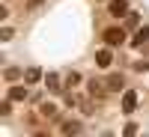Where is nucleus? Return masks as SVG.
<instances>
[{"instance_id": "f257e3e1", "label": "nucleus", "mask_w": 149, "mask_h": 137, "mask_svg": "<svg viewBox=\"0 0 149 137\" xmlns=\"http://www.w3.org/2000/svg\"><path fill=\"white\" fill-rule=\"evenodd\" d=\"M125 39H128V30L119 27V24H116V27H104V30H102V42L110 45V48H119Z\"/></svg>"}, {"instance_id": "f03ea898", "label": "nucleus", "mask_w": 149, "mask_h": 137, "mask_svg": "<svg viewBox=\"0 0 149 137\" xmlns=\"http://www.w3.org/2000/svg\"><path fill=\"white\" fill-rule=\"evenodd\" d=\"M137 102H140V98H137V90H122V98H119V110H122L125 116H131L134 110H137Z\"/></svg>"}, {"instance_id": "7ed1b4c3", "label": "nucleus", "mask_w": 149, "mask_h": 137, "mask_svg": "<svg viewBox=\"0 0 149 137\" xmlns=\"http://www.w3.org/2000/svg\"><path fill=\"white\" fill-rule=\"evenodd\" d=\"M36 113H39V119H45V122H57V119H60V107H57L54 102H42Z\"/></svg>"}, {"instance_id": "20e7f679", "label": "nucleus", "mask_w": 149, "mask_h": 137, "mask_svg": "<svg viewBox=\"0 0 149 137\" xmlns=\"http://www.w3.org/2000/svg\"><path fill=\"white\" fill-rule=\"evenodd\" d=\"M86 92H90V98H104L110 90H107V83H104V81L90 78V81H86Z\"/></svg>"}, {"instance_id": "39448f33", "label": "nucleus", "mask_w": 149, "mask_h": 137, "mask_svg": "<svg viewBox=\"0 0 149 137\" xmlns=\"http://www.w3.org/2000/svg\"><path fill=\"white\" fill-rule=\"evenodd\" d=\"M95 66H98V69L113 66V48H110V45H104V48H98V51H95Z\"/></svg>"}, {"instance_id": "423d86ee", "label": "nucleus", "mask_w": 149, "mask_h": 137, "mask_svg": "<svg viewBox=\"0 0 149 137\" xmlns=\"http://www.w3.org/2000/svg\"><path fill=\"white\" fill-rule=\"evenodd\" d=\"M104 83H107L110 92H119V90H125V74H122V72H110L104 78Z\"/></svg>"}, {"instance_id": "0eeeda50", "label": "nucleus", "mask_w": 149, "mask_h": 137, "mask_svg": "<svg viewBox=\"0 0 149 137\" xmlns=\"http://www.w3.org/2000/svg\"><path fill=\"white\" fill-rule=\"evenodd\" d=\"M6 95L12 98V102H27L30 90H27V83H15V86H9V90H6Z\"/></svg>"}, {"instance_id": "6e6552de", "label": "nucleus", "mask_w": 149, "mask_h": 137, "mask_svg": "<svg viewBox=\"0 0 149 137\" xmlns=\"http://www.w3.org/2000/svg\"><path fill=\"white\" fill-rule=\"evenodd\" d=\"M107 12H110V15H113V18H119V15H128V0H110V3H107Z\"/></svg>"}, {"instance_id": "1a4fd4ad", "label": "nucleus", "mask_w": 149, "mask_h": 137, "mask_svg": "<svg viewBox=\"0 0 149 137\" xmlns=\"http://www.w3.org/2000/svg\"><path fill=\"white\" fill-rule=\"evenodd\" d=\"M45 90L48 92H63V81H60L57 72H48L45 74Z\"/></svg>"}, {"instance_id": "9d476101", "label": "nucleus", "mask_w": 149, "mask_h": 137, "mask_svg": "<svg viewBox=\"0 0 149 137\" xmlns=\"http://www.w3.org/2000/svg\"><path fill=\"white\" fill-rule=\"evenodd\" d=\"M128 45H131V48H146V45H149V27H137V33L131 36Z\"/></svg>"}, {"instance_id": "9b49d317", "label": "nucleus", "mask_w": 149, "mask_h": 137, "mask_svg": "<svg viewBox=\"0 0 149 137\" xmlns=\"http://www.w3.org/2000/svg\"><path fill=\"white\" fill-rule=\"evenodd\" d=\"M60 131H63V134H81L84 125H81L78 119H63V122H60Z\"/></svg>"}, {"instance_id": "f8f14e48", "label": "nucleus", "mask_w": 149, "mask_h": 137, "mask_svg": "<svg viewBox=\"0 0 149 137\" xmlns=\"http://www.w3.org/2000/svg\"><path fill=\"white\" fill-rule=\"evenodd\" d=\"M24 81H27V83H36V81H45V74H42V69L30 66L27 72H24Z\"/></svg>"}, {"instance_id": "ddd939ff", "label": "nucleus", "mask_w": 149, "mask_h": 137, "mask_svg": "<svg viewBox=\"0 0 149 137\" xmlns=\"http://www.w3.org/2000/svg\"><path fill=\"white\" fill-rule=\"evenodd\" d=\"M18 78H24V69H18V66L3 69V81H18Z\"/></svg>"}, {"instance_id": "4468645a", "label": "nucleus", "mask_w": 149, "mask_h": 137, "mask_svg": "<svg viewBox=\"0 0 149 137\" xmlns=\"http://www.w3.org/2000/svg\"><path fill=\"white\" fill-rule=\"evenodd\" d=\"M137 24H140V12H128L125 15V30H134Z\"/></svg>"}, {"instance_id": "2eb2a0df", "label": "nucleus", "mask_w": 149, "mask_h": 137, "mask_svg": "<svg viewBox=\"0 0 149 137\" xmlns=\"http://www.w3.org/2000/svg\"><path fill=\"white\" fill-rule=\"evenodd\" d=\"M78 83H81V74L78 72H69L66 74V90H72V86H78Z\"/></svg>"}, {"instance_id": "dca6fc26", "label": "nucleus", "mask_w": 149, "mask_h": 137, "mask_svg": "<svg viewBox=\"0 0 149 137\" xmlns=\"http://www.w3.org/2000/svg\"><path fill=\"white\" fill-rule=\"evenodd\" d=\"M12 36H15V30H12L9 24H3V30H0V42H9Z\"/></svg>"}, {"instance_id": "f3484780", "label": "nucleus", "mask_w": 149, "mask_h": 137, "mask_svg": "<svg viewBox=\"0 0 149 137\" xmlns=\"http://www.w3.org/2000/svg\"><path fill=\"white\" fill-rule=\"evenodd\" d=\"M134 72H149V60H137V63H131Z\"/></svg>"}, {"instance_id": "a211bd4d", "label": "nucleus", "mask_w": 149, "mask_h": 137, "mask_svg": "<svg viewBox=\"0 0 149 137\" xmlns=\"http://www.w3.org/2000/svg\"><path fill=\"white\" fill-rule=\"evenodd\" d=\"M140 128H137V122H128V125L125 128H122V134H137Z\"/></svg>"}, {"instance_id": "6ab92c4d", "label": "nucleus", "mask_w": 149, "mask_h": 137, "mask_svg": "<svg viewBox=\"0 0 149 137\" xmlns=\"http://www.w3.org/2000/svg\"><path fill=\"white\" fill-rule=\"evenodd\" d=\"M6 18H9V6L3 3V6H0V21H6Z\"/></svg>"}, {"instance_id": "aec40b11", "label": "nucleus", "mask_w": 149, "mask_h": 137, "mask_svg": "<svg viewBox=\"0 0 149 137\" xmlns=\"http://www.w3.org/2000/svg\"><path fill=\"white\" fill-rule=\"evenodd\" d=\"M42 6V0H27V9H39Z\"/></svg>"}]
</instances>
